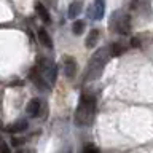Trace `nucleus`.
Segmentation results:
<instances>
[{
	"mask_svg": "<svg viewBox=\"0 0 153 153\" xmlns=\"http://www.w3.org/2000/svg\"><path fill=\"white\" fill-rule=\"evenodd\" d=\"M26 128H27V121H26V120H19V121L13 123V124H10V126L7 128V131H8V132H11V134H16V132L24 131Z\"/></svg>",
	"mask_w": 153,
	"mask_h": 153,
	"instance_id": "9b49d317",
	"label": "nucleus"
},
{
	"mask_svg": "<svg viewBox=\"0 0 153 153\" xmlns=\"http://www.w3.org/2000/svg\"><path fill=\"white\" fill-rule=\"evenodd\" d=\"M38 74L43 76V80L46 81L48 85H53L56 81V76H57V67L53 61L50 59H42L40 64L37 67Z\"/></svg>",
	"mask_w": 153,
	"mask_h": 153,
	"instance_id": "7ed1b4c3",
	"label": "nucleus"
},
{
	"mask_svg": "<svg viewBox=\"0 0 153 153\" xmlns=\"http://www.w3.org/2000/svg\"><path fill=\"white\" fill-rule=\"evenodd\" d=\"M124 48L121 43H113L112 46H110V56H120V54H123L124 53Z\"/></svg>",
	"mask_w": 153,
	"mask_h": 153,
	"instance_id": "4468645a",
	"label": "nucleus"
},
{
	"mask_svg": "<svg viewBox=\"0 0 153 153\" xmlns=\"http://www.w3.org/2000/svg\"><path fill=\"white\" fill-rule=\"evenodd\" d=\"M108 57H110V48H100V50L96 51L93 54V57H91L89 64H88V69H86L85 81L97 80L102 75L104 67L108 62Z\"/></svg>",
	"mask_w": 153,
	"mask_h": 153,
	"instance_id": "f257e3e1",
	"label": "nucleus"
},
{
	"mask_svg": "<svg viewBox=\"0 0 153 153\" xmlns=\"http://www.w3.org/2000/svg\"><path fill=\"white\" fill-rule=\"evenodd\" d=\"M83 153H99V150L96 147H93V145H89V147H85V150H83Z\"/></svg>",
	"mask_w": 153,
	"mask_h": 153,
	"instance_id": "f3484780",
	"label": "nucleus"
},
{
	"mask_svg": "<svg viewBox=\"0 0 153 153\" xmlns=\"http://www.w3.org/2000/svg\"><path fill=\"white\" fill-rule=\"evenodd\" d=\"M85 30V22L83 21H75L72 24V32L75 33V35H81Z\"/></svg>",
	"mask_w": 153,
	"mask_h": 153,
	"instance_id": "2eb2a0df",
	"label": "nucleus"
},
{
	"mask_svg": "<svg viewBox=\"0 0 153 153\" xmlns=\"http://www.w3.org/2000/svg\"><path fill=\"white\" fill-rule=\"evenodd\" d=\"M99 37H100V30H99V29H93V30H89L88 37H86V42H85L86 48H94L96 43L99 42Z\"/></svg>",
	"mask_w": 153,
	"mask_h": 153,
	"instance_id": "6e6552de",
	"label": "nucleus"
},
{
	"mask_svg": "<svg viewBox=\"0 0 153 153\" xmlns=\"http://www.w3.org/2000/svg\"><path fill=\"white\" fill-rule=\"evenodd\" d=\"M131 46H134V48H139V46H140V38L132 37V38H131Z\"/></svg>",
	"mask_w": 153,
	"mask_h": 153,
	"instance_id": "a211bd4d",
	"label": "nucleus"
},
{
	"mask_svg": "<svg viewBox=\"0 0 153 153\" xmlns=\"http://www.w3.org/2000/svg\"><path fill=\"white\" fill-rule=\"evenodd\" d=\"M38 40H40V43H42L45 48H53L51 37L48 35V32L45 30V29H40V30H38Z\"/></svg>",
	"mask_w": 153,
	"mask_h": 153,
	"instance_id": "f8f14e48",
	"label": "nucleus"
},
{
	"mask_svg": "<svg viewBox=\"0 0 153 153\" xmlns=\"http://www.w3.org/2000/svg\"><path fill=\"white\" fill-rule=\"evenodd\" d=\"M35 10H37V13H38V16H40V19L43 22H50L51 21V18H50V13H48V10L43 7L42 3H37L35 5Z\"/></svg>",
	"mask_w": 153,
	"mask_h": 153,
	"instance_id": "ddd939ff",
	"label": "nucleus"
},
{
	"mask_svg": "<svg viewBox=\"0 0 153 153\" xmlns=\"http://www.w3.org/2000/svg\"><path fill=\"white\" fill-rule=\"evenodd\" d=\"M104 13H105V2L104 0H94V10L91 11V16L96 21L104 18Z\"/></svg>",
	"mask_w": 153,
	"mask_h": 153,
	"instance_id": "423d86ee",
	"label": "nucleus"
},
{
	"mask_svg": "<svg viewBox=\"0 0 153 153\" xmlns=\"http://www.w3.org/2000/svg\"><path fill=\"white\" fill-rule=\"evenodd\" d=\"M21 143V139H13V145H19Z\"/></svg>",
	"mask_w": 153,
	"mask_h": 153,
	"instance_id": "6ab92c4d",
	"label": "nucleus"
},
{
	"mask_svg": "<svg viewBox=\"0 0 153 153\" xmlns=\"http://www.w3.org/2000/svg\"><path fill=\"white\" fill-rule=\"evenodd\" d=\"M96 112V99L89 94H83L80 97V104L75 112V124L76 126H86L93 121Z\"/></svg>",
	"mask_w": 153,
	"mask_h": 153,
	"instance_id": "f03ea898",
	"label": "nucleus"
},
{
	"mask_svg": "<svg viewBox=\"0 0 153 153\" xmlns=\"http://www.w3.org/2000/svg\"><path fill=\"white\" fill-rule=\"evenodd\" d=\"M81 10H83V3L80 2V0H76V2H72L69 5V11H67V16L70 19H75L78 14L81 13Z\"/></svg>",
	"mask_w": 153,
	"mask_h": 153,
	"instance_id": "1a4fd4ad",
	"label": "nucleus"
},
{
	"mask_svg": "<svg viewBox=\"0 0 153 153\" xmlns=\"http://www.w3.org/2000/svg\"><path fill=\"white\" fill-rule=\"evenodd\" d=\"M115 21V26H112L113 30H117L120 35H126L131 30V18L128 14H120V11H117L112 16V22Z\"/></svg>",
	"mask_w": 153,
	"mask_h": 153,
	"instance_id": "20e7f679",
	"label": "nucleus"
},
{
	"mask_svg": "<svg viewBox=\"0 0 153 153\" xmlns=\"http://www.w3.org/2000/svg\"><path fill=\"white\" fill-rule=\"evenodd\" d=\"M64 72L69 78H74L75 72H76V62L72 59V57H67L65 62H64Z\"/></svg>",
	"mask_w": 153,
	"mask_h": 153,
	"instance_id": "9d476101",
	"label": "nucleus"
},
{
	"mask_svg": "<svg viewBox=\"0 0 153 153\" xmlns=\"http://www.w3.org/2000/svg\"><path fill=\"white\" fill-rule=\"evenodd\" d=\"M29 80H30L32 83L35 85V88H38L40 91H46V89H48V83L43 80V76L38 74L37 67H33V69L29 72Z\"/></svg>",
	"mask_w": 153,
	"mask_h": 153,
	"instance_id": "39448f33",
	"label": "nucleus"
},
{
	"mask_svg": "<svg viewBox=\"0 0 153 153\" xmlns=\"http://www.w3.org/2000/svg\"><path fill=\"white\" fill-rule=\"evenodd\" d=\"M0 153H11L7 142H0Z\"/></svg>",
	"mask_w": 153,
	"mask_h": 153,
	"instance_id": "dca6fc26",
	"label": "nucleus"
},
{
	"mask_svg": "<svg viewBox=\"0 0 153 153\" xmlns=\"http://www.w3.org/2000/svg\"><path fill=\"white\" fill-rule=\"evenodd\" d=\"M16 153H22V152H16Z\"/></svg>",
	"mask_w": 153,
	"mask_h": 153,
	"instance_id": "aec40b11",
	"label": "nucleus"
},
{
	"mask_svg": "<svg viewBox=\"0 0 153 153\" xmlns=\"http://www.w3.org/2000/svg\"><path fill=\"white\" fill-rule=\"evenodd\" d=\"M42 108V100L40 99H32L27 105V115L29 117H38Z\"/></svg>",
	"mask_w": 153,
	"mask_h": 153,
	"instance_id": "0eeeda50",
	"label": "nucleus"
}]
</instances>
